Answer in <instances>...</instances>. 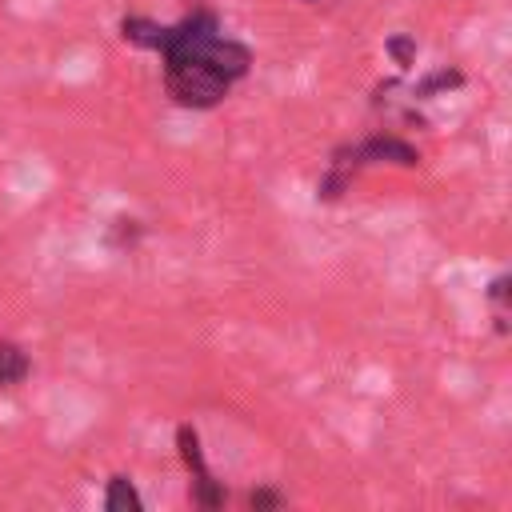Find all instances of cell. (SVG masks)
Wrapping results in <instances>:
<instances>
[{
	"mask_svg": "<svg viewBox=\"0 0 512 512\" xmlns=\"http://www.w3.org/2000/svg\"><path fill=\"white\" fill-rule=\"evenodd\" d=\"M120 36L136 48L164 56V92L180 108H216L252 68V52L220 32L212 12H192L180 24H156L148 16H124Z\"/></svg>",
	"mask_w": 512,
	"mask_h": 512,
	"instance_id": "1",
	"label": "cell"
},
{
	"mask_svg": "<svg viewBox=\"0 0 512 512\" xmlns=\"http://www.w3.org/2000/svg\"><path fill=\"white\" fill-rule=\"evenodd\" d=\"M176 444H180V456H184V464H188V472H192V500H196L200 508H220V504L228 500V492H224V484H216V476L208 472L196 428H192V424H180Z\"/></svg>",
	"mask_w": 512,
	"mask_h": 512,
	"instance_id": "2",
	"label": "cell"
},
{
	"mask_svg": "<svg viewBox=\"0 0 512 512\" xmlns=\"http://www.w3.org/2000/svg\"><path fill=\"white\" fill-rule=\"evenodd\" d=\"M28 376V356L20 344L0 340V388H16Z\"/></svg>",
	"mask_w": 512,
	"mask_h": 512,
	"instance_id": "3",
	"label": "cell"
},
{
	"mask_svg": "<svg viewBox=\"0 0 512 512\" xmlns=\"http://www.w3.org/2000/svg\"><path fill=\"white\" fill-rule=\"evenodd\" d=\"M140 492L132 488V480L128 476H112L108 480V492H104V508L108 512H140Z\"/></svg>",
	"mask_w": 512,
	"mask_h": 512,
	"instance_id": "4",
	"label": "cell"
},
{
	"mask_svg": "<svg viewBox=\"0 0 512 512\" xmlns=\"http://www.w3.org/2000/svg\"><path fill=\"white\" fill-rule=\"evenodd\" d=\"M388 56H392L400 68H412V64H416V40H408V36H392V40H388Z\"/></svg>",
	"mask_w": 512,
	"mask_h": 512,
	"instance_id": "5",
	"label": "cell"
},
{
	"mask_svg": "<svg viewBox=\"0 0 512 512\" xmlns=\"http://www.w3.org/2000/svg\"><path fill=\"white\" fill-rule=\"evenodd\" d=\"M464 76L460 72H436V76H428L424 84H420V96H428V92H436V88H456Z\"/></svg>",
	"mask_w": 512,
	"mask_h": 512,
	"instance_id": "6",
	"label": "cell"
},
{
	"mask_svg": "<svg viewBox=\"0 0 512 512\" xmlns=\"http://www.w3.org/2000/svg\"><path fill=\"white\" fill-rule=\"evenodd\" d=\"M248 504H252V508H280V504H284V496H280V492L260 488V492H252V496H248Z\"/></svg>",
	"mask_w": 512,
	"mask_h": 512,
	"instance_id": "7",
	"label": "cell"
}]
</instances>
